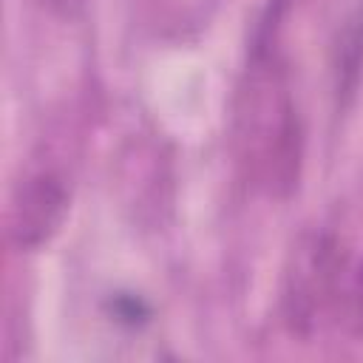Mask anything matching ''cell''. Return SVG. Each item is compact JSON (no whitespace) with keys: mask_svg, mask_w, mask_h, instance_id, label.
Wrapping results in <instances>:
<instances>
[{"mask_svg":"<svg viewBox=\"0 0 363 363\" xmlns=\"http://www.w3.org/2000/svg\"><path fill=\"white\" fill-rule=\"evenodd\" d=\"M278 3L250 48L233 105V147L247 182L272 199L298 187L303 167V122L292 94L286 62L278 51Z\"/></svg>","mask_w":363,"mask_h":363,"instance_id":"6da1fadb","label":"cell"},{"mask_svg":"<svg viewBox=\"0 0 363 363\" xmlns=\"http://www.w3.org/2000/svg\"><path fill=\"white\" fill-rule=\"evenodd\" d=\"M349 275L343 238L329 227L306 230L289 250L281 281V318L292 335L309 337L340 303Z\"/></svg>","mask_w":363,"mask_h":363,"instance_id":"7a4b0ae2","label":"cell"},{"mask_svg":"<svg viewBox=\"0 0 363 363\" xmlns=\"http://www.w3.org/2000/svg\"><path fill=\"white\" fill-rule=\"evenodd\" d=\"M71 207V187L62 170L34 167L11 190L9 241L20 252L45 247L60 230Z\"/></svg>","mask_w":363,"mask_h":363,"instance_id":"3957f363","label":"cell"},{"mask_svg":"<svg viewBox=\"0 0 363 363\" xmlns=\"http://www.w3.org/2000/svg\"><path fill=\"white\" fill-rule=\"evenodd\" d=\"M363 85V6H357L337 28L332 43V94L346 111Z\"/></svg>","mask_w":363,"mask_h":363,"instance_id":"277c9868","label":"cell"},{"mask_svg":"<svg viewBox=\"0 0 363 363\" xmlns=\"http://www.w3.org/2000/svg\"><path fill=\"white\" fill-rule=\"evenodd\" d=\"M352 275H346V284H343V312H346V323L354 335H363V258L360 264L352 269Z\"/></svg>","mask_w":363,"mask_h":363,"instance_id":"5b68a950","label":"cell"},{"mask_svg":"<svg viewBox=\"0 0 363 363\" xmlns=\"http://www.w3.org/2000/svg\"><path fill=\"white\" fill-rule=\"evenodd\" d=\"M111 315L116 323H128V326H139L150 318V309L142 298L136 295H113L111 298Z\"/></svg>","mask_w":363,"mask_h":363,"instance_id":"8992f818","label":"cell"},{"mask_svg":"<svg viewBox=\"0 0 363 363\" xmlns=\"http://www.w3.org/2000/svg\"><path fill=\"white\" fill-rule=\"evenodd\" d=\"M54 17H60V20H77L79 14H82V9H85V3L88 0H40Z\"/></svg>","mask_w":363,"mask_h":363,"instance_id":"52a82bcc","label":"cell"}]
</instances>
